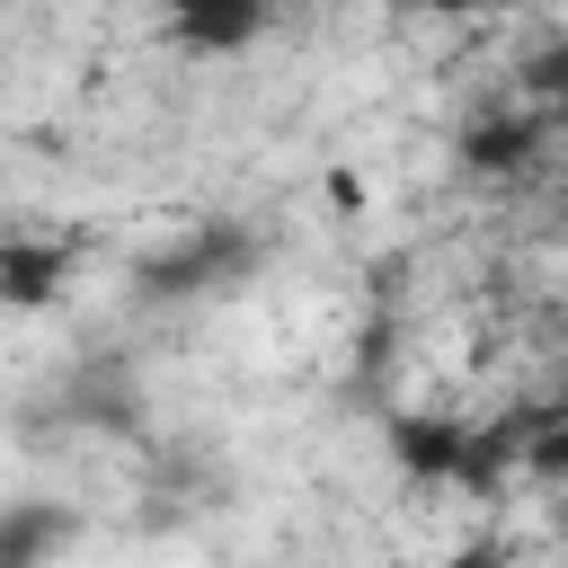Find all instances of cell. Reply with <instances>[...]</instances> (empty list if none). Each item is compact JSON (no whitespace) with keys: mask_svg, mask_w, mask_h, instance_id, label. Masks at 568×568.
<instances>
[{"mask_svg":"<svg viewBox=\"0 0 568 568\" xmlns=\"http://www.w3.org/2000/svg\"><path fill=\"white\" fill-rule=\"evenodd\" d=\"M275 0H169V44L213 62V53H248L266 36Z\"/></svg>","mask_w":568,"mask_h":568,"instance_id":"obj_2","label":"cell"},{"mask_svg":"<svg viewBox=\"0 0 568 568\" xmlns=\"http://www.w3.org/2000/svg\"><path fill=\"white\" fill-rule=\"evenodd\" d=\"M80 541V515L62 497H9L0 506V568H53Z\"/></svg>","mask_w":568,"mask_h":568,"instance_id":"obj_4","label":"cell"},{"mask_svg":"<svg viewBox=\"0 0 568 568\" xmlns=\"http://www.w3.org/2000/svg\"><path fill=\"white\" fill-rule=\"evenodd\" d=\"M257 248H266V240H257L240 213H204V222H186L178 240H160L151 257H133V311L213 302V293H231V284L257 275Z\"/></svg>","mask_w":568,"mask_h":568,"instance_id":"obj_1","label":"cell"},{"mask_svg":"<svg viewBox=\"0 0 568 568\" xmlns=\"http://www.w3.org/2000/svg\"><path fill=\"white\" fill-rule=\"evenodd\" d=\"M532 151H541V115L532 106H479L462 124V169L470 178H515Z\"/></svg>","mask_w":568,"mask_h":568,"instance_id":"obj_5","label":"cell"},{"mask_svg":"<svg viewBox=\"0 0 568 568\" xmlns=\"http://www.w3.org/2000/svg\"><path fill=\"white\" fill-rule=\"evenodd\" d=\"M71 266H80V248L53 240V231H18V240H0V311H36V302H53V293L71 284Z\"/></svg>","mask_w":568,"mask_h":568,"instance_id":"obj_3","label":"cell"},{"mask_svg":"<svg viewBox=\"0 0 568 568\" xmlns=\"http://www.w3.org/2000/svg\"><path fill=\"white\" fill-rule=\"evenodd\" d=\"M444 568H506V550H497V541H488V532H479V541H462V550H453V559H444Z\"/></svg>","mask_w":568,"mask_h":568,"instance_id":"obj_6","label":"cell"},{"mask_svg":"<svg viewBox=\"0 0 568 568\" xmlns=\"http://www.w3.org/2000/svg\"><path fill=\"white\" fill-rule=\"evenodd\" d=\"M417 9H426V18H479L488 0H417Z\"/></svg>","mask_w":568,"mask_h":568,"instance_id":"obj_7","label":"cell"}]
</instances>
